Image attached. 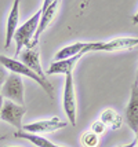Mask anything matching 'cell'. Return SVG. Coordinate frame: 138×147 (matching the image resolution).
Returning <instances> with one entry per match:
<instances>
[{
  "label": "cell",
  "mask_w": 138,
  "mask_h": 147,
  "mask_svg": "<svg viewBox=\"0 0 138 147\" xmlns=\"http://www.w3.org/2000/svg\"><path fill=\"white\" fill-rule=\"evenodd\" d=\"M0 63L6 67L7 70H10L11 73H15V74H20V76H27L28 78H31L33 81L39 84L40 87L44 90V92H47V95L50 98H54V88L51 83L48 80H43L40 78L33 70H31L28 66L22 63L21 61H17V59H11V58L6 57V55H0Z\"/></svg>",
  "instance_id": "6da1fadb"
},
{
  "label": "cell",
  "mask_w": 138,
  "mask_h": 147,
  "mask_svg": "<svg viewBox=\"0 0 138 147\" xmlns=\"http://www.w3.org/2000/svg\"><path fill=\"white\" fill-rule=\"evenodd\" d=\"M40 15H41V10H39L37 13H35L27 22H24L21 26L17 28V30L14 33V40H15V44H17L15 57H18L22 52V48H27L28 45L31 44L33 34H35L36 29H37V25H39Z\"/></svg>",
  "instance_id": "7a4b0ae2"
},
{
  "label": "cell",
  "mask_w": 138,
  "mask_h": 147,
  "mask_svg": "<svg viewBox=\"0 0 138 147\" xmlns=\"http://www.w3.org/2000/svg\"><path fill=\"white\" fill-rule=\"evenodd\" d=\"M24 91L25 88H24V81H22L21 76L11 73L7 76L6 81L1 85L0 94L3 98H7L8 100L24 106V103H25V92Z\"/></svg>",
  "instance_id": "3957f363"
},
{
  "label": "cell",
  "mask_w": 138,
  "mask_h": 147,
  "mask_svg": "<svg viewBox=\"0 0 138 147\" xmlns=\"http://www.w3.org/2000/svg\"><path fill=\"white\" fill-rule=\"evenodd\" d=\"M138 47V37H118L109 41H97L91 43L90 52H118L130 51Z\"/></svg>",
  "instance_id": "277c9868"
},
{
  "label": "cell",
  "mask_w": 138,
  "mask_h": 147,
  "mask_svg": "<svg viewBox=\"0 0 138 147\" xmlns=\"http://www.w3.org/2000/svg\"><path fill=\"white\" fill-rule=\"evenodd\" d=\"M64 111L69 120V124L75 127L76 125V94H75V81L73 74L65 76V85H64Z\"/></svg>",
  "instance_id": "5b68a950"
},
{
  "label": "cell",
  "mask_w": 138,
  "mask_h": 147,
  "mask_svg": "<svg viewBox=\"0 0 138 147\" xmlns=\"http://www.w3.org/2000/svg\"><path fill=\"white\" fill-rule=\"evenodd\" d=\"M27 113V109L25 106L22 105H17V103L11 102H4L3 103V107H1V111H0V120L11 124L13 127L17 128V131H22V118Z\"/></svg>",
  "instance_id": "8992f818"
},
{
  "label": "cell",
  "mask_w": 138,
  "mask_h": 147,
  "mask_svg": "<svg viewBox=\"0 0 138 147\" xmlns=\"http://www.w3.org/2000/svg\"><path fill=\"white\" fill-rule=\"evenodd\" d=\"M66 122L61 121L58 117H51L48 120H40L36 122H31L22 127V131L29 132L33 135H44V134H50V132H55L58 129L65 128Z\"/></svg>",
  "instance_id": "52a82bcc"
},
{
  "label": "cell",
  "mask_w": 138,
  "mask_h": 147,
  "mask_svg": "<svg viewBox=\"0 0 138 147\" xmlns=\"http://www.w3.org/2000/svg\"><path fill=\"white\" fill-rule=\"evenodd\" d=\"M59 3H61V0H55L54 3H51L50 6L47 7L46 10L41 11L37 29H36V32H35V34H33V38H32V41H31V44L28 45V47H36V45H37L41 33H44V30L47 29V26L53 22V19L55 18V15H57V13H58Z\"/></svg>",
  "instance_id": "ba28073f"
},
{
  "label": "cell",
  "mask_w": 138,
  "mask_h": 147,
  "mask_svg": "<svg viewBox=\"0 0 138 147\" xmlns=\"http://www.w3.org/2000/svg\"><path fill=\"white\" fill-rule=\"evenodd\" d=\"M126 121L127 125L130 127L134 134L137 135L138 132V78H135V81L131 87V95H130V100L128 105L126 106Z\"/></svg>",
  "instance_id": "9c48e42d"
},
{
  "label": "cell",
  "mask_w": 138,
  "mask_h": 147,
  "mask_svg": "<svg viewBox=\"0 0 138 147\" xmlns=\"http://www.w3.org/2000/svg\"><path fill=\"white\" fill-rule=\"evenodd\" d=\"M21 55V62L28 66L31 70H33L40 78L47 80V74L41 69V63H40V50L36 47H27L24 51L20 54Z\"/></svg>",
  "instance_id": "30bf717a"
},
{
  "label": "cell",
  "mask_w": 138,
  "mask_h": 147,
  "mask_svg": "<svg viewBox=\"0 0 138 147\" xmlns=\"http://www.w3.org/2000/svg\"><path fill=\"white\" fill-rule=\"evenodd\" d=\"M20 22V0H14L13 7L10 10L8 18H7V26H6V40H4V48H8L11 44V40L14 38V33L18 28Z\"/></svg>",
  "instance_id": "8fae6325"
},
{
  "label": "cell",
  "mask_w": 138,
  "mask_h": 147,
  "mask_svg": "<svg viewBox=\"0 0 138 147\" xmlns=\"http://www.w3.org/2000/svg\"><path fill=\"white\" fill-rule=\"evenodd\" d=\"M83 57L82 54L76 55V57H72V58H68V59H62V61H55L53 63L50 65L48 70L46 71V74L48 76H53V74H73V69L76 63L79 62V59Z\"/></svg>",
  "instance_id": "7c38bea8"
},
{
  "label": "cell",
  "mask_w": 138,
  "mask_h": 147,
  "mask_svg": "<svg viewBox=\"0 0 138 147\" xmlns=\"http://www.w3.org/2000/svg\"><path fill=\"white\" fill-rule=\"evenodd\" d=\"M88 43H84V41H77V43H73V44H69L64 47V48H61L57 54H55V57L54 59L55 61H62V59H68V58H72V57H76V55H86L83 50H84L86 47H87Z\"/></svg>",
  "instance_id": "4fadbf2b"
},
{
  "label": "cell",
  "mask_w": 138,
  "mask_h": 147,
  "mask_svg": "<svg viewBox=\"0 0 138 147\" xmlns=\"http://www.w3.org/2000/svg\"><path fill=\"white\" fill-rule=\"evenodd\" d=\"M13 136L17 138V139H25V140L33 143L36 147H62L53 143V142H50L48 139L43 138V136H37V135L29 134V132H25V131H15Z\"/></svg>",
  "instance_id": "5bb4252c"
},
{
  "label": "cell",
  "mask_w": 138,
  "mask_h": 147,
  "mask_svg": "<svg viewBox=\"0 0 138 147\" xmlns=\"http://www.w3.org/2000/svg\"><path fill=\"white\" fill-rule=\"evenodd\" d=\"M99 120L104 122L106 127H111V129H113V131L119 129L122 127V124H123L122 115L119 114L118 111H115L113 109H105L101 113Z\"/></svg>",
  "instance_id": "9a60e30c"
},
{
  "label": "cell",
  "mask_w": 138,
  "mask_h": 147,
  "mask_svg": "<svg viewBox=\"0 0 138 147\" xmlns=\"http://www.w3.org/2000/svg\"><path fill=\"white\" fill-rule=\"evenodd\" d=\"M80 143L83 147H98L99 144V136L95 135L91 131H86L80 138Z\"/></svg>",
  "instance_id": "2e32d148"
},
{
  "label": "cell",
  "mask_w": 138,
  "mask_h": 147,
  "mask_svg": "<svg viewBox=\"0 0 138 147\" xmlns=\"http://www.w3.org/2000/svg\"><path fill=\"white\" fill-rule=\"evenodd\" d=\"M90 131H91V132H94L95 135L101 136V135L106 131V125L101 121V120H97V121H94L91 124V129H90Z\"/></svg>",
  "instance_id": "e0dca14e"
},
{
  "label": "cell",
  "mask_w": 138,
  "mask_h": 147,
  "mask_svg": "<svg viewBox=\"0 0 138 147\" xmlns=\"http://www.w3.org/2000/svg\"><path fill=\"white\" fill-rule=\"evenodd\" d=\"M7 69L3 66V65L0 63V88H1V85H3V83L6 81V78H7Z\"/></svg>",
  "instance_id": "ac0fdd59"
},
{
  "label": "cell",
  "mask_w": 138,
  "mask_h": 147,
  "mask_svg": "<svg viewBox=\"0 0 138 147\" xmlns=\"http://www.w3.org/2000/svg\"><path fill=\"white\" fill-rule=\"evenodd\" d=\"M54 1H55V0H44V3H43V6H41V8H40V10H41V11H43V10H46L47 7L50 6L51 3H54Z\"/></svg>",
  "instance_id": "d6986e66"
},
{
  "label": "cell",
  "mask_w": 138,
  "mask_h": 147,
  "mask_svg": "<svg viewBox=\"0 0 138 147\" xmlns=\"http://www.w3.org/2000/svg\"><path fill=\"white\" fill-rule=\"evenodd\" d=\"M131 21H133V24H134V25H138V11L134 14V15H133Z\"/></svg>",
  "instance_id": "ffe728a7"
},
{
  "label": "cell",
  "mask_w": 138,
  "mask_h": 147,
  "mask_svg": "<svg viewBox=\"0 0 138 147\" xmlns=\"http://www.w3.org/2000/svg\"><path fill=\"white\" fill-rule=\"evenodd\" d=\"M137 146V140L131 142V143H128V144H126V146H119V147H135Z\"/></svg>",
  "instance_id": "44dd1931"
},
{
  "label": "cell",
  "mask_w": 138,
  "mask_h": 147,
  "mask_svg": "<svg viewBox=\"0 0 138 147\" xmlns=\"http://www.w3.org/2000/svg\"><path fill=\"white\" fill-rule=\"evenodd\" d=\"M4 98L1 96V94H0V111H1V107H3V103H4V100H3Z\"/></svg>",
  "instance_id": "7402d4cb"
},
{
  "label": "cell",
  "mask_w": 138,
  "mask_h": 147,
  "mask_svg": "<svg viewBox=\"0 0 138 147\" xmlns=\"http://www.w3.org/2000/svg\"><path fill=\"white\" fill-rule=\"evenodd\" d=\"M6 138H7V136H0V142H1V140H4Z\"/></svg>",
  "instance_id": "603a6c76"
},
{
  "label": "cell",
  "mask_w": 138,
  "mask_h": 147,
  "mask_svg": "<svg viewBox=\"0 0 138 147\" xmlns=\"http://www.w3.org/2000/svg\"><path fill=\"white\" fill-rule=\"evenodd\" d=\"M135 136H137V139H135V140H137V146H138V132H137V135H135Z\"/></svg>",
  "instance_id": "cb8c5ba5"
},
{
  "label": "cell",
  "mask_w": 138,
  "mask_h": 147,
  "mask_svg": "<svg viewBox=\"0 0 138 147\" xmlns=\"http://www.w3.org/2000/svg\"><path fill=\"white\" fill-rule=\"evenodd\" d=\"M6 147H17V146H6Z\"/></svg>",
  "instance_id": "d4e9b609"
},
{
  "label": "cell",
  "mask_w": 138,
  "mask_h": 147,
  "mask_svg": "<svg viewBox=\"0 0 138 147\" xmlns=\"http://www.w3.org/2000/svg\"><path fill=\"white\" fill-rule=\"evenodd\" d=\"M137 78H138V76H137Z\"/></svg>",
  "instance_id": "484cf974"
}]
</instances>
